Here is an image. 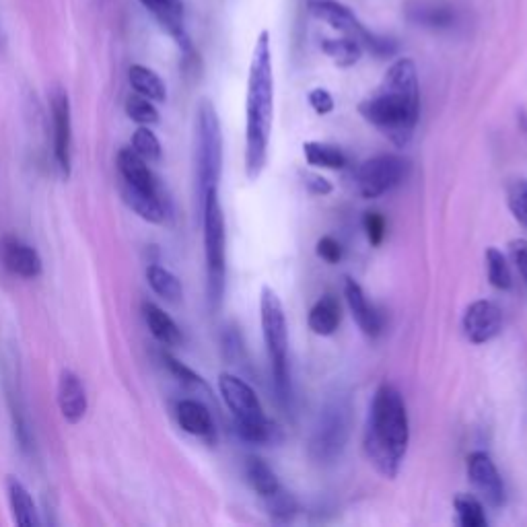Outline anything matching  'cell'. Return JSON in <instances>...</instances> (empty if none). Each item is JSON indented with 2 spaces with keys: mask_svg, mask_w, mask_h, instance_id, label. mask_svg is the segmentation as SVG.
<instances>
[{
  "mask_svg": "<svg viewBox=\"0 0 527 527\" xmlns=\"http://www.w3.org/2000/svg\"><path fill=\"white\" fill-rule=\"evenodd\" d=\"M359 114L396 147L408 145L420 114L416 64L410 58L396 60L383 75L377 91L359 103Z\"/></svg>",
  "mask_w": 527,
  "mask_h": 527,
  "instance_id": "1",
  "label": "cell"
},
{
  "mask_svg": "<svg viewBox=\"0 0 527 527\" xmlns=\"http://www.w3.org/2000/svg\"><path fill=\"white\" fill-rule=\"evenodd\" d=\"M274 116V70L270 33L262 31L254 46L245 101V173L256 182L268 161Z\"/></svg>",
  "mask_w": 527,
  "mask_h": 527,
  "instance_id": "2",
  "label": "cell"
},
{
  "mask_svg": "<svg viewBox=\"0 0 527 527\" xmlns=\"http://www.w3.org/2000/svg\"><path fill=\"white\" fill-rule=\"evenodd\" d=\"M410 443V420L402 394L392 383H381L367 418L365 453L375 470L394 480L400 474Z\"/></svg>",
  "mask_w": 527,
  "mask_h": 527,
  "instance_id": "3",
  "label": "cell"
},
{
  "mask_svg": "<svg viewBox=\"0 0 527 527\" xmlns=\"http://www.w3.org/2000/svg\"><path fill=\"white\" fill-rule=\"evenodd\" d=\"M260 320H262V334L270 357L276 400L283 408H291L293 390H291V375H289L287 318H285L283 303H280L278 295L270 287L262 289Z\"/></svg>",
  "mask_w": 527,
  "mask_h": 527,
  "instance_id": "4",
  "label": "cell"
},
{
  "mask_svg": "<svg viewBox=\"0 0 527 527\" xmlns=\"http://www.w3.org/2000/svg\"><path fill=\"white\" fill-rule=\"evenodd\" d=\"M206 260V301L210 311H219L227 280V233L219 192H210L200 202Z\"/></svg>",
  "mask_w": 527,
  "mask_h": 527,
  "instance_id": "5",
  "label": "cell"
},
{
  "mask_svg": "<svg viewBox=\"0 0 527 527\" xmlns=\"http://www.w3.org/2000/svg\"><path fill=\"white\" fill-rule=\"evenodd\" d=\"M221 396L235 418L237 435L248 443H272L276 435L274 423L266 418L264 408L252 390L250 383L233 373H221L219 377Z\"/></svg>",
  "mask_w": 527,
  "mask_h": 527,
  "instance_id": "6",
  "label": "cell"
},
{
  "mask_svg": "<svg viewBox=\"0 0 527 527\" xmlns=\"http://www.w3.org/2000/svg\"><path fill=\"white\" fill-rule=\"evenodd\" d=\"M223 171V134L215 105L202 99L196 112V184L198 198L219 192Z\"/></svg>",
  "mask_w": 527,
  "mask_h": 527,
  "instance_id": "7",
  "label": "cell"
},
{
  "mask_svg": "<svg viewBox=\"0 0 527 527\" xmlns=\"http://www.w3.org/2000/svg\"><path fill=\"white\" fill-rule=\"evenodd\" d=\"M350 433V408L344 398L330 400L322 414L318 425H315L309 453L318 464H332L348 441Z\"/></svg>",
  "mask_w": 527,
  "mask_h": 527,
  "instance_id": "8",
  "label": "cell"
},
{
  "mask_svg": "<svg viewBox=\"0 0 527 527\" xmlns=\"http://www.w3.org/2000/svg\"><path fill=\"white\" fill-rule=\"evenodd\" d=\"M309 11L313 13V17H318L320 21L328 23L336 31L344 33L346 38L357 40L363 46V50L367 48L371 54H375L379 58L392 56L396 52V44L392 40L371 33L357 19V15L350 11L346 5L338 3V0H311Z\"/></svg>",
  "mask_w": 527,
  "mask_h": 527,
  "instance_id": "9",
  "label": "cell"
},
{
  "mask_svg": "<svg viewBox=\"0 0 527 527\" xmlns=\"http://www.w3.org/2000/svg\"><path fill=\"white\" fill-rule=\"evenodd\" d=\"M408 175V161L398 155H377L363 161L357 169L359 192L373 200L400 186Z\"/></svg>",
  "mask_w": 527,
  "mask_h": 527,
  "instance_id": "10",
  "label": "cell"
},
{
  "mask_svg": "<svg viewBox=\"0 0 527 527\" xmlns=\"http://www.w3.org/2000/svg\"><path fill=\"white\" fill-rule=\"evenodd\" d=\"M52 132H54V159L62 173L68 178L73 169V116H70V99L64 89H56L50 97Z\"/></svg>",
  "mask_w": 527,
  "mask_h": 527,
  "instance_id": "11",
  "label": "cell"
},
{
  "mask_svg": "<svg viewBox=\"0 0 527 527\" xmlns=\"http://www.w3.org/2000/svg\"><path fill=\"white\" fill-rule=\"evenodd\" d=\"M468 478L482 499L490 507H501L505 501L503 478L486 451H472L468 455Z\"/></svg>",
  "mask_w": 527,
  "mask_h": 527,
  "instance_id": "12",
  "label": "cell"
},
{
  "mask_svg": "<svg viewBox=\"0 0 527 527\" xmlns=\"http://www.w3.org/2000/svg\"><path fill=\"white\" fill-rule=\"evenodd\" d=\"M464 334L474 344H484L499 336L503 328V313L493 301H474L464 313Z\"/></svg>",
  "mask_w": 527,
  "mask_h": 527,
  "instance_id": "13",
  "label": "cell"
},
{
  "mask_svg": "<svg viewBox=\"0 0 527 527\" xmlns=\"http://www.w3.org/2000/svg\"><path fill=\"white\" fill-rule=\"evenodd\" d=\"M116 163H118V171L122 178V188L147 194V196H155V198H163L161 186L155 178V173L151 171L149 163L145 159H140L130 147L118 153Z\"/></svg>",
  "mask_w": 527,
  "mask_h": 527,
  "instance_id": "14",
  "label": "cell"
},
{
  "mask_svg": "<svg viewBox=\"0 0 527 527\" xmlns=\"http://www.w3.org/2000/svg\"><path fill=\"white\" fill-rule=\"evenodd\" d=\"M56 400H58L60 414L68 425H79L81 420L85 418L87 408H89L87 390H85V383L81 381V377L75 371L62 369V373L58 377Z\"/></svg>",
  "mask_w": 527,
  "mask_h": 527,
  "instance_id": "15",
  "label": "cell"
},
{
  "mask_svg": "<svg viewBox=\"0 0 527 527\" xmlns=\"http://www.w3.org/2000/svg\"><path fill=\"white\" fill-rule=\"evenodd\" d=\"M0 258L7 270L21 278H38L42 274V258L29 243L19 237L7 235L0 243Z\"/></svg>",
  "mask_w": 527,
  "mask_h": 527,
  "instance_id": "16",
  "label": "cell"
},
{
  "mask_svg": "<svg viewBox=\"0 0 527 527\" xmlns=\"http://www.w3.org/2000/svg\"><path fill=\"white\" fill-rule=\"evenodd\" d=\"M344 297L346 303L350 307V313H353V318L357 320L359 328L363 330L365 336L369 338H377L381 334V318L379 313L375 311L373 305H369L361 285L353 278H344Z\"/></svg>",
  "mask_w": 527,
  "mask_h": 527,
  "instance_id": "17",
  "label": "cell"
},
{
  "mask_svg": "<svg viewBox=\"0 0 527 527\" xmlns=\"http://www.w3.org/2000/svg\"><path fill=\"white\" fill-rule=\"evenodd\" d=\"M140 5H143L161 23V27L169 35H173V38L178 40L180 46H184L186 50L190 48L186 31H184V5H182V0H140Z\"/></svg>",
  "mask_w": 527,
  "mask_h": 527,
  "instance_id": "18",
  "label": "cell"
},
{
  "mask_svg": "<svg viewBox=\"0 0 527 527\" xmlns=\"http://www.w3.org/2000/svg\"><path fill=\"white\" fill-rule=\"evenodd\" d=\"M175 418H178L180 427L194 437L213 439L215 435L213 416H210V410L198 400H180L178 406H175Z\"/></svg>",
  "mask_w": 527,
  "mask_h": 527,
  "instance_id": "19",
  "label": "cell"
},
{
  "mask_svg": "<svg viewBox=\"0 0 527 527\" xmlns=\"http://www.w3.org/2000/svg\"><path fill=\"white\" fill-rule=\"evenodd\" d=\"M143 318L151 330V334L163 344V346H180L184 342V334L180 326L173 322L169 313H165L157 303L145 301L143 303Z\"/></svg>",
  "mask_w": 527,
  "mask_h": 527,
  "instance_id": "20",
  "label": "cell"
},
{
  "mask_svg": "<svg viewBox=\"0 0 527 527\" xmlns=\"http://www.w3.org/2000/svg\"><path fill=\"white\" fill-rule=\"evenodd\" d=\"M340 320H342V313H340L338 299L334 295H324L309 309L307 326L313 334L332 336L338 330Z\"/></svg>",
  "mask_w": 527,
  "mask_h": 527,
  "instance_id": "21",
  "label": "cell"
},
{
  "mask_svg": "<svg viewBox=\"0 0 527 527\" xmlns=\"http://www.w3.org/2000/svg\"><path fill=\"white\" fill-rule=\"evenodd\" d=\"M7 493H9V505H11L15 523L21 527H38L40 513H38V507H35V501L27 490V486L17 478H9Z\"/></svg>",
  "mask_w": 527,
  "mask_h": 527,
  "instance_id": "22",
  "label": "cell"
},
{
  "mask_svg": "<svg viewBox=\"0 0 527 527\" xmlns=\"http://www.w3.org/2000/svg\"><path fill=\"white\" fill-rule=\"evenodd\" d=\"M128 81H130V87L138 95H143L155 103H163L167 99V87H165L163 79L155 73V70H151L143 64L130 66Z\"/></svg>",
  "mask_w": 527,
  "mask_h": 527,
  "instance_id": "23",
  "label": "cell"
},
{
  "mask_svg": "<svg viewBox=\"0 0 527 527\" xmlns=\"http://www.w3.org/2000/svg\"><path fill=\"white\" fill-rule=\"evenodd\" d=\"M122 196L126 200V204L134 210V213L147 221V223H163L167 217V204L163 198H155V196H147V194H140L134 190H126L122 188Z\"/></svg>",
  "mask_w": 527,
  "mask_h": 527,
  "instance_id": "24",
  "label": "cell"
},
{
  "mask_svg": "<svg viewBox=\"0 0 527 527\" xmlns=\"http://www.w3.org/2000/svg\"><path fill=\"white\" fill-rule=\"evenodd\" d=\"M147 280L151 289L165 301L169 303H180L184 297V287L180 283V278L175 276L173 272H169L167 268L159 266V264H151L147 268Z\"/></svg>",
  "mask_w": 527,
  "mask_h": 527,
  "instance_id": "25",
  "label": "cell"
},
{
  "mask_svg": "<svg viewBox=\"0 0 527 527\" xmlns=\"http://www.w3.org/2000/svg\"><path fill=\"white\" fill-rule=\"evenodd\" d=\"M245 476H248L250 486L262 499L274 495L280 488L274 470L262 458H248V462H245Z\"/></svg>",
  "mask_w": 527,
  "mask_h": 527,
  "instance_id": "26",
  "label": "cell"
},
{
  "mask_svg": "<svg viewBox=\"0 0 527 527\" xmlns=\"http://www.w3.org/2000/svg\"><path fill=\"white\" fill-rule=\"evenodd\" d=\"M305 161L313 167H324V169H342L346 167V155L328 143H318V140H309L303 145Z\"/></svg>",
  "mask_w": 527,
  "mask_h": 527,
  "instance_id": "27",
  "label": "cell"
},
{
  "mask_svg": "<svg viewBox=\"0 0 527 527\" xmlns=\"http://www.w3.org/2000/svg\"><path fill=\"white\" fill-rule=\"evenodd\" d=\"M322 52L334 60L340 68L355 66L363 56V46L353 38H336V40H324Z\"/></svg>",
  "mask_w": 527,
  "mask_h": 527,
  "instance_id": "28",
  "label": "cell"
},
{
  "mask_svg": "<svg viewBox=\"0 0 527 527\" xmlns=\"http://www.w3.org/2000/svg\"><path fill=\"white\" fill-rule=\"evenodd\" d=\"M486 272L490 285L499 291H509L513 287V276L507 264V258L503 256L501 250L488 248L486 250Z\"/></svg>",
  "mask_w": 527,
  "mask_h": 527,
  "instance_id": "29",
  "label": "cell"
},
{
  "mask_svg": "<svg viewBox=\"0 0 527 527\" xmlns=\"http://www.w3.org/2000/svg\"><path fill=\"white\" fill-rule=\"evenodd\" d=\"M130 149H132L140 159H145L147 163H159V161H161V155H163V149H161L159 138H157V134H155L149 126H140V128L132 134Z\"/></svg>",
  "mask_w": 527,
  "mask_h": 527,
  "instance_id": "30",
  "label": "cell"
},
{
  "mask_svg": "<svg viewBox=\"0 0 527 527\" xmlns=\"http://www.w3.org/2000/svg\"><path fill=\"white\" fill-rule=\"evenodd\" d=\"M453 505H455V511H458V519L464 527H486L488 519L484 515L482 503L476 497L462 493V495L455 497Z\"/></svg>",
  "mask_w": 527,
  "mask_h": 527,
  "instance_id": "31",
  "label": "cell"
},
{
  "mask_svg": "<svg viewBox=\"0 0 527 527\" xmlns=\"http://www.w3.org/2000/svg\"><path fill=\"white\" fill-rule=\"evenodd\" d=\"M126 116L140 126H151L159 122V112L155 108V101L138 95V93L126 99Z\"/></svg>",
  "mask_w": 527,
  "mask_h": 527,
  "instance_id": "32",
  "label": "cell"
},
{
  "mask_svg": "<svg viewBox=\"0 0 527 527\" xmlns=\"http://www.w3.org/2000/svg\"><path fill=\"white\" fill-rule=\"evenodd\" d=\"M266 507L276 521H291L297 513L295 497L287 493V490H283V486H280L274 495L266 497Z\"/></svg>",
  "mask_w": 527,
  "mask_h": 527,
  "instance_id": "33",
  "label": "cell"
},
{
  "mask_svg": "<svg viewBox=\"0 0 527 527\" xmlns=\"http://www.w3.org/2000/svg\"><path fill=\"white\" fill-rule=\"evenodd\" d=\"M507 202L513 217L519 221V225L527 229V180H515L509 186Z\"/></svg>",
  "mask_w": 527,
  "mask_h": 527,
  "instance_id": "34",
  "label": "cell"
},
{
  "mask_svg": "<svg viewBox=\"0 0 527 527\" xmlns=\"http://www.w3.org/2000/svg\"><path fill=\"white\" fill-rule=\"evenodd\" d=\"M163 363H165V367L169 369V373H171L175 379H178L182 385H186V388H190V390H200V388H204L202 377H200L196 371H192L190 367H186L184 363H180L175 357L163 353Z\"/></svg>",
  "mask_w": 527,
  "mask_h": 527,
  "instance_id": "35",
  "label": "cell"
},
{
  "mask_svg": "<svg viewBox=\"0 0 527 527\" xmlns=\"http://www.w3.org/2000/svg\"><path fill=\"white\" fill-rule=\"evenodd\" d=\"M363 229H365V235L369 239V243L373 245V248H377V245H381L383 237H385V219L381 213H377V210H367L365 217H363Z\"/></svg>",
  "mask_w": 527,
  "mask_h": 527,
  "instance_id": "36",
  "label": "cell"
},
{
  "mask_svg": "<svg viewBox=\"0 0 527 527\" xmlns=\"http://www.w3.org/2000/svg\"><path fill=\"white\" fill-rule=\"evenodd\" d=\"M416 21L431 25V27H449L453 21V13L447 7H431V9H420Z\"/></svg>",
  "mask_w": 527,
  "mask_h": 527,
  "instance_id": "37",
  "label": "cell"
},
{
  "mask_svg": "<svg viewBox=\"0 0 527 527\" xmlns=\"http://www.w3.org/2000/svg\"><path fill=\"white\" fill-rule=\"evenodd\" d=\"M315 254L328 264H338L342 260V245L334 237L324 235L318 245H315Z\"/></svg>",
  "mask_w": 527,
  "mask_h": 527,
  "instance_id": "38",
  "label": "cell"
},
{
  "mask_svg": "<svg viewBox=\"0 0 527 527\" xmlns=\"http://www.w3.org/2000/svg\"><path fill=\"white\" fill-rule=\"evenodd\" d=\"M307 99H309V105H311L315 114L326 116V114H330L334 110V97L330 95V91H326L322 87L313 89Z\"/></svg>",
  "mask_w": 527,
  "mask_h": 527,
  "instance_id": "39",
  "label": "cell"
},
{
  "mask_svg": "<svg viewBox=\"0 0 527 527\" xmlns=\"http://www.w3.org/2000/svg\"><path fill=\"white\" fill-rule=\"evenodd\" d=\"M301 180H303V186L311 194H315V196H328L332 192V184L324 178V175L311 173V171H303L301 173Z\"/></svg>",
  "mask_w": 527,
  "mask_h": 527,
  "instance_id": "40",
  "label": "cell"
},
{
  "mask_svg": "<svg viewBox=\"0 0 527 527\" xmlns=\"http://www.w3.org/2000/svg\"><path fill=\"white\" fill-rule=\"evenodd\" d=\"M509 252L521 278L527 283V239H513L509 243Z\"/></svg>",
  "mask_w": 527,
  "mask_h": 527,
  "instance_id": "41",
  "label": "cell"
},
{
  "mask_svg": "<svg viewBox=\"0 0 527 527\" xmlns=\"http://www.w3.org/2000/svg\"><path fill=\"white\" fill-rule=\"evenodd\" d=\"M517 120H519V126H521V130L527 134V114H525L523 110L519 112V118H517Z\"/></svg>",
  "mask_w": 527,
  "mask_h": 527,
  "instance_id": "42",
  "label": "cell"
}]
</instances>
